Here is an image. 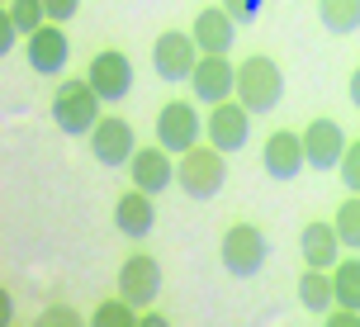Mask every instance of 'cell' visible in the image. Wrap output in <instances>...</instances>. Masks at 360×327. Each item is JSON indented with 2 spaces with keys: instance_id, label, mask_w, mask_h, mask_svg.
Returning <instances> with one entry per match:
<instances>
[{
  "instance_id": "obj_24",
  "label": "cell",
  "mask_w": 360,
  "mask_h": 327,
  "mask_svg": "<svg viewBox=\"0 0 360 327\" xmlns=\"http://www.w3.org/2000/svg\"><path fill=\"white\" fill-rule=\"evenodd\" d=\"M5 10L15 15V24H19V34H24V38L38 34V29L48 24V5H43V0H5Z\"/></svg>"
},
{
  "instance_id": "obj_19",
  "label": "cell",
  "mask_w": 360,
  "mask_h": 327,
  "mask_svg": "<svg viewBox=\"0 0 360 327\" xmlns=\"http://www.w3.org/2000/svg\"><path fill=\"white\" fill-rule=\"evenodd\" d=\"M299 304H304L308 313H318V318H323V313L337 304V285H332V271H323V266H308V271L299 275Z\"/></svg>"
},
{
  "instance_id": "obj_8",
  "label": "cell",
  "mask_w": 360,
  "mask_h": 327,
  "mask_svg": "<svg viewBox=\"0 0 360 327\" xmlns=\"http://www.w3.org/2000/svg\"><path fill=\"white\" fill-rule=\"evenodd\" d=\"M133 152H138V133H133V124H128V119L105 114L100 124L90 128V157H95L100 166L119 171V166L133 162Z\"/></svg>"
},
{
  "instance_id": "obj_9",
  "label": "cell",
  "mask_w": 360,
  "mask_h": 327,
  "mask_svg": "<svg viewBox=\"0 0 360 327\" xmlns=\"http://www.w3.org/2000/svg\"><path fill=\"white\" fill-rule=\"evenodd\" d=\"M24 57H29V72L34 76H62L67 72V57H72V43H67V34H62V24H43L38 34L24 38Z\"/></svg>"
},
{
  "instance_id": "obj_12",
  "label": "cell",
  "mask_w": 360,
  "mask_h": 327,
  "mask_svg": "<svg viewBox=\"0 0 360 327\" xmlns=\"http://www.w3.org/2000/svg\"><path fill=\"white\" fill-rule=\"evenodd\" d=\"M119 294L133 309H152L157 294H162V266H157V256H147V252L128 256L124 266H119Z\"/></svg>"
},
{
  "instance_id": "obj_23",
  "label": "cell",
  "mask_w": 360,
  "mask_h": 327,
  "mask_svg": "<svg viewBox=\"0 0 360 327\" xmlns=\"http://www.w3.org/2000/svg\"><path fill=\"white\" fill-rule=\"evenodd\" d=\"M332 223H337V233H342L346 247H351V252H360V195H356V190L337 204V218H332Z\"/></svg>"
},
{
  "instance_id": "obj_31",
  "label": "cell",
  "mask_w": 360,
  "mask_h": 327,
  "mask_svg": "<svg viewBox=\"0 0 360 327\" xmlns=\"http://www.w3.org/2000/svg\"><path fill=\"white\" fill-rule=\"evenodd\" d=\"M351 105L360 109V67H356V72H351Z\"/></svg>"
},
{
  "instance_id": "obj_3",
  "label": "cell",
  "mask_w": 360,
  "mask_h": 327,
  "mask_svg": "<svg viewBox=\"0 0 360 327\" xmlns=\"http://www.w3.org/2000/svg\"><path fill=\"white\" fill-rule=\"evenodd\" d=\"M237 100L252 109V114H270V109L285 100V72L280 62L266 53L237 62Z\"/></svg>"
},
{
  "instance_id": "obj_7",
  "label": "cell",
  "mask_w": 360,
  "mask_h": 327,
  "mask_svg": "<svg viewBox=\"0 0 360 327\" xmlns=\"http://www.w3.org/2000/svg\"><path fill=\"white\" fill-rule=\"evenodd\" d=\"M252 119L256 114L233 95V100H223V105H209V114H204V138L233 157V152H242L247 138H252Z\"/></svg>"
},
{
  "instance_id": "obj_16",
  "label": "cell",
  "mask_w": 360,
  "mask_h": 327,
  "mask_svg": "<svg viewBox=\"0 0 360 327\" xmlns=\"http://www.w3.org/2000/svg\"><path fill=\"white\" fill-rule=\"evenodd\" d=\"M237 29H242V24L228 15V5H204L195 15V24H190V34H195V43L204 53H228L237 43Z\"/></svg>"
},
{
  "instance_id": "obj_11",
  "label": "cell",
  "mask_w": 360,
  "mask_h": 327,
  "mask_svg": "<svg viewBox=\"0 0 360 327\" xmlns=\"http://www.w3.org/2000/svg\"><path fill=\"white\" fill-rule=\"evenodd\" d=\"M190 91L199 105H223L237 95V67L228 62V53H204L199 57L195 76H190Z\"/></svg>"
},
{
  "instance_id": "obj_13",
  "label": "cell",
  "mask_w": 360,
  "mask_h": 327,
  "mask_svg": "<svg viewBox=\"0 0 360 327\" xmlns=\"http://www.w3.org/2000/svg\"><path fill=\"white\" fill-rule=\"evenodd\" d=\"M261 166H266L270 181H294L299 171L308 166V152H304V133L294 128H275L261 147Z\"/></svg>"
},
{
  "instance_id": "obj_15",
  "label": "cell",
  "mask_w": 360,
  "mask_h": 327,
  "mask_svg": "<svg viewBox=\"0 0 360 327\" xmlns=\"http://www.w3.org/2000/svg\"><path fill=\"white\" fill-rule=\"evenodd\" d=\"M128 176H133V185H138V190L162 195L166 185H176V152H166L162 143L138 147V152H133V162H128Z\"/></svg>"
},
{
  "instance_id": "obj_20",
  "label": "cell",
  "mask_w": 360,
  "mask_h": 327,
  "mask_svg": "<svg viewBox=\"0 0 360 327\" xmlns=\"http://www.w3.org/2000/svg\"><path fill=\"white\" fill-rule=\"evenodd\" d=\"M318 19H323L327 34H356L360 29V0H318Z\"/></svg>"
},
{
  "instance_id": "obj_10",
  "label": "cell",
  "mask_w": 360,
  "mask_h": 327,
  "mask_svg": "<svg viewBox=\"0 0 360 327\" xmlns=\"http://www.w3.org/2000/svg\"><path fill=\"white\" fill-rule=\"evenodd\" d=\"M86 76H90V86L100 91L105 105H119V100H128V91H133V62H128V53H119V48L95 53Z\"/></svg>"
},
{
  "instance_id": "obj_30",
  "label": "cell",
  "mask_w": 360,
  "mask_h": 327,
  "mask_svg": "<svg viewBox=\"0 0 360 327\" xmlns=\"http://www.w3.org/2000/svg\"><path fill=\"white\" fill-rule=\"evenodd\" d=\"M138 327H166V318H162V313H138Z\"/></svg>"
},
{
  "instance_id": "obj_1",
  "label": "cell",
  "mask_w": 360,
  "mask_h": 327,
  "mask_svg": "<svg viewBox=\"0 0 360 327\" xmlns=\"http://www.w3.org/2000/svg\"><path fill=\"white\" fill-rule=\"evenodd\" d=\"M105 119V100L90 86V76H72L53 91V124L67 138H90V128Z\"/></svg>"
},
{
  "instance_id": "obj_27",
  "label": "cell",
  "mask_w": 360,
  "mask_h": 327,
  "mask_svg": "<svg viewBox=\"0 0 360 327\" xmlns=\"http://www.w3.org/2000/svg\"><path fill=\"white\" fill-rule=\"evenodd\" d=\"M81 318H76V309H67V304H53V309L38 313V327H76Z\"/></svg>"
},
{
  "instance_id": "obj_5",
  "label": "cell",
  "mask_w": 360,
  "mask_h": 327,
  "mask_svg": "<svg viewBox=\"0 0 360 327\" xmlns=\"http://www.w3.org/2000/svg\"><path fill=\"white\" fill-rule=\"evenodd\" d=\"M266 233L256 228V223H233L228 233H223V242H218V256H223V271L237 275V280H247V275H256L261 266H266Z\"/></svg>"
},
{
  "instance_id": "obj_25",
  "label": "cell",
  "mask_w": 360,
  "mask_h": 327,
  "mask_svg": "<svg viewBox=\"0 0 360 327\" xmlns=\"http://www.w3.org/2000/svg\"><path fill=\"white\" fill-rule=\"evenodd\" d=\"M337 171H342V185H346V190H356V195H360V138H356V143H346V157H342V166H337Z\"/></svg>"
},
{
  "instance_id": "obj_17",
  "label": "cell",
  "mask_w": 360,
  "mask_h": 327,
  "mask_svg": "<svg viewBox=\"0 0 360 327\" xmlns=\"http://www.w3.org/2000/svg\"><path fill=\"white\" fill-rule=\"evenodd\" d=\"M114 228L124 237H133V242H143L152 228H157V204H152V195L147 190H124L119 195V204H114Z\"/></svg>"
},
{
  "instance_id": "obj_26",
  "label": "cell",
  "mask_w": 360,
  "mask_h": 327,
  "mask_svg": "<svg viewBox=\"0 0 360 327\" xmlns=\"http://www.w3.org/2000/svg\"><path fill=\"white\" fill-rule=\"evenodd\" d=\"M223 5H228V15H233L237 24H256L261 10H266V0H223Z\"/></svg>"
},
{
  "instance_id": "obj_29",
  "label": "cell",
  "mask_w": 360,
  "mask_h": 327,
  "mask_svg": "<svg viewBox=\"0 0 360 327\" xmlns=\"http://www.w3.org/2000/svg\"><path fill=\"white\" fill-rule=\"evenodd\" d=\"M48 5V19L53 24H67V19H76V10H81V0H43Z\"/></svg>"
},
{
  "instance_id": "obj_21",
  "label": "cell",
  "mask_w": 360,
  "mask_h": 327,
  "mask_svg": "<svg viewBox=\"0 0 360 327\" xmlns=\"http://www.w3.org/2000/svg\"><path fill=\"white\" fill-rule=\"evenodd\" d=\"M332 285H337V304L360 309V256H346L332 266Z\"/></svg>"
},
{
  "instance_id": "obj_4",
  "label": "cell",
  "mask_w": 360,
  "mask_h": 327,
  "mask_svg": "<svg viewBox=\"0 0 360 327\" xmlns=\"http://www.w3.org/2000/svg\"><path fill=\"white\" fill-rule=\"evenodd\" d=\"M199 57H204V48L195 43V34H185V29H166V34L152 43V72L162 76V81H171V86H180V81L195 76Z\"/></svg>"
},
{
  "instance_id": "obj_14",
  "label": "cell",
  "mask_w": 360,
  "mask_h": 327,
  "mask_svg": "<svg viewBox=\"0 0 360 327\" xmlns=\"http://www.w3.org/2000/svg\"><path fill=\"white\" fill-rule=\"evenodd\" d=\"M304 152L313 171H337L346 157V133L337 119H308L304 124Z\"/></svg>"
},
{
  "instance_id": "obj_18",
  "label": "cell",
  "mask_w": 360,
  "mask_h": 327,
  "mask_svg": "<svg viewBox=\"0 0 360 327\" xmlns=\"http://www.w3.org/2000/svg\"><path fill=\"white\" fill-rule=\"evenodd\" d=\"M342 233H337V223H327V218H313L304 233H299V252H304L308 266H323V271H332L337 261H342Z\"/></svg>"
},
{
  "instance_id": "obj_28",
  "label": "cell",
  "mask_w": 360,
  "mask_h": 327,
  "mask_svg": "<svg viewBox=\"0 0 360 327\" xmlns=\"http://www.w3.org/2000/svg\"><path fill=\"white\" fill-rule=\"evenodd\" d=\"M15 38H24V34H19L15 15H10V10L0 5V53H10V48H15Z\"/></svg>"
},
{
  "instance_id": "obj_22",
  "label": "cell",
  "mask_w": 360,
  "mask_h": 327,
  "mask_svg": "<svg viewBox=\"0 0 360 327\" xmlns=\"http://www.w3.org/2000/svg\"><path fill=\"white\" fill-rule=\"evenodd\" d=\"M90 327H138V309L128 304L124 294L119 299H105L100 309L90 313Z\"/></svg>"
},
{
  "instance_id": "obj_6",
  "label": "cell",
  "mask_w": 360,
  "mask_h": 327,
  "mask_svg": "<svg viewBox=\"0 0 360 327\" xmlns=\"http://www.w3.org/2000/svg\"><path fill=\"white\" fill-rule=\"evenodd\" d=\"M157 143L166 152H190L195 143H204V114H199L190 100H166L157 109Z\"/></svg>"
},
{
  "instance_id": "obj_2",
  "label": "cell",
  "mask_w": 360,
  "mask_h": 327,
  "mask_svg": "<svg viewBox=\"0 0 360 327\" xmlns=\"http://www.w3.org/2000/svg\"><path fill=\"white\" fill-rule=\"evenodd\" d=\"M223 181H228V152H223V147H214L204 138V143H195L190 152H180V162H176L180 195H190V200H214L218 190H223Z\"/></svg>"
}]
</instances>
